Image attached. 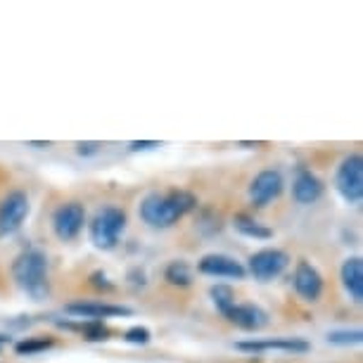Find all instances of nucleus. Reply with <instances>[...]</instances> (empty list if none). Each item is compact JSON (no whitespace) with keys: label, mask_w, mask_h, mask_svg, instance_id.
<instances>
[{"label":"nucleus","mask_w":363,"mask_h":363,"mask_svg":"<svg viewBox=\"0 0 363 363\" xmlns=\"http://www.w3.org/2000/svg\"><path fill=\"white\" fill-rule=\"evenodd\" d=\"M197 209V197L190 190L174 188L169 193H150L140 202L138 214L150 228H171L183 216Z\"/></svg>","instance_id":"obj_1"},{"label":"nucleus","mask_w":363,"mask_h":363,"mask_svg":"<svg viewBox=\"0 0 363 363\" xmlns=\"http://www.w3.org/2000/svg\"><path fill=\"white\" fill-rule=\"evenodd\" d=\"M12 278L17 287L33 301H43L50 294V276H48V257L43 250L26 247L12 262Z\"/></svg>","instance_id":"obj_2"},{"label":"nucleus","mask_w":363,"mask_h":363,"mask_svg":"<svg viewBox=\"0 0 363 363\" xmlns=\"http://www.w3.org/2000/svg\"><path fill=\"white\" fill-rule=\"evenodd\" d=\"M126 228V211L119 207H102L95 211V216L88 223V235H91V242L98 250H114L119 245L121 233Z\"/></svg>","instance_id":"obj_3"},{"label":"nucleus","mask_w":363,"mask_h":363,"mask_svg":"<svg viewBox=\"0 0 363 363\" xmlns=\"http://www.w3.org/2000/svg\"><path fill=\"white\" fill-rule=\"evenodd\" d=\"M335 188L347 204H359L363 197V157L359 152L342 160L335 174Z\"/></svg>","instance_id":"obj_4"},{"label":"nucleus","mask_w":363,"mask_h":363,"mask_svg":"<svg viewBox=\"0 0 363 363\" xmlns=\"http://www.w3.org/2000/svg\"><path fill=\"white\" fill-rule=\"evenodd\" d=\"M31 211L29 195L24 190H12L0 200V238H10L22 228Z\"/></svg>","instance_id":"obj_5"},{"label":"nucleus","mask_w":363,"mask_h":363,"mask_svg":"<svg viewBox=\"0 0 363 363\" xmlns=\"http://www.w3.org/2000/svg\"><path fill=\"white\" fill-rule=\"evenodd\" d=\"M86 223V207L81 202H65L52 214V230L62 242H72L79 238Z\"/></svg>","instance_id":"obj_6"},{"label":"nucleus","mask_w":363,"mask_h":363,"mask_svg":"<svg viewBox=\"0 0 363 363\" xmlns=\"http://www.w3.org/2000/svg\"><path fill=\"white\" fill-rule=\"evenodd\" d=\"M287 264H290L287 252L276 250V247H266V250L255 252V255L250 257V273L257 280H262V283H269V280L278 278L280 273L287 269Z\"/></svg>","instance_id":"obj_7"},{"label":"nucleus","mask_w":363,"mask_h":363,"mask_svg":"<svg viewBox=\"0 0 363 363\" xmlns=\"http://www.w3.org/2000/svg\"><path fill=\"white\" fill-rule=\"evenodd\" d=\"M235 349L245 354H264V352H285V354H306L311 345L301 337H266V340H242L235 342Z\"/></svg>","instance_id":"obj_8"},{"label":"nucleus","mask_w":363,"mask_h":363,"mask_svg":"<svg viewBox=\"0 0 363 363\" xmlns=\"http://www.w3.org/2000/svg\"><path fill=\"white\" fill-rule=\"evenodd\" d=\"M283 174H280L278 169H264L259 171L255 176V181L250 183V200L255 207H266V204H271L276 197L283 193Z\"/></svg>","instance_id":"obj_9"},{"label":"nucleus","mask_w":363,"mask_h":363,"mask_svg":"<svg viewBox=\"0 0 363 363\" xmlns=\"http://www.w3.org/2000/svg\"><path fill=\"white\" fill-rule=\"evenodd\" d=\"M292 285L304 301H318L320 294H323V276H320L316 266L309 264L306 259H301V262H297V266H294Z\"/></svg>","instance_id":"obj_10"},{"label":"nucleus","mask_w":363,"mask_h":363,"mask_svg":"<svg viewBox=\"0 0 363 363\" xmlns=\"http://www.w3.org/2000/svg\"><path fill=\"white\" fill-rule=\"evenodd\" d=\"M65 311L69 316H77L81 320H105V318H119V316H131L133 309L119 304H105V301H72L65 306Z\"/></svg>","instance_id":"obj_11"},{"label":"nucleus","mask_w":363,"mask_h":363,"mask_svg":"<svg viewBox=\"0 0 363 363\" xmlns=\"http://www.w3.org/2000/svg\"><path fill=\"white\" fill-rule=\"evenodd\" d=\"M223 318L228 323L238 325L240 330H247V333H257L264 330L269 325V313H266L259 304H233L228 311L223 313Z\"/></svg>","instance_id":"obj_12"},{"label":"nucleus","mask_w":363,"mask_h":363,"mask_svg":"<svg viewBox=\"0 0 363 363\" xmlns=\"http://www.w3.org/2000/svg\"><path fill=\"white\" fill-rule=\"evenodd\" d=\"M197 271L211 278H233V280H242L247 276V269L242 264L235 262L228 255H207L197 262Z\"/></svg>","instance_id":"obj_13"},{"label":"nucleus","mask_w":363,"mask_h":363,"mask_svg":"<svg viewBox=\"0 0 363 363\" xmlns=\"http://www.w3.org/2000/svg\"><path fill=\"white\" fill-rule=\"evenodd\" d=\"M320 195H323V183H320V178L313 174L311 169L297 167L294 181H292V200L297 204H313L316 200H320Z\"/></svg>","instance_id":"obj_14"},{"label":"nucleus","mask_w":363,"mask_h":363,"mask_svg":"<svg viewBox=\"0 0 363 363\" xmlns=\"http://www.w3.org/2000/svg\"><path fill=\"white\" fill-rule=\"evenodd\" d=\"M340 278L349 294V299L361 304L363 301V262L361 259L359 257L345 259V264H342V269H340Z\"/></svg>","instance_id":"obj_15"},{"label":"nucleus","mask_w":363,"mask_h":363,"mask_svg":"<svg viewBox=\"0 0 363 363\" xmlns=\"http://www.w3.org/2000/svg\"><path fill=\"white\" fill-rule=\"evenodd\" d=\"M233 225H235V230L240 233V235L252 238V240H271L273 238V230L269 228V225L259 223L255 216L245 214V211L235 214V218H233Z\"/></svg>","instance_id":"obj_16"},{"label":"nucleus","mask_w":363,"mask_h":363,"mask_svg":"<svg viewBox=\"0 0 363 363\" xmlns=\"http://www.w3.org/2000/svg\"><path fill=\"white\" fill-rule=\"evenodd\" d=\"M60 328H67V330H77L84 335V340L88 342H107L112 337V330L105 320H84V323H57Z\"/></svg>","instance_id":"obj_17"},{"label":"nucleus","mask_w":363,"mask_h":363,"mask_svg":"<svg viewBox=\"0 0 363 363\" xmlns=\"http://www.w3.org/2000/svg\"><path fill=\"white\" fill-rule=\"evenodd\" d=\"M164 278H167L169 285H176V287H190L193 285V269H190L188 262L183 259H176L167 266L164 271Z\"/></svg>","instance_id":"obj_18"},{"label":"nucleus","mask_w":363,"mask_h":363,"mask_svg":"<svg viewBox=\"0 0 363 363\" xmlns=\"http://www.w3.org/2000/svg\"><path fill=\"white\" fill-rule=\"evenodd\" d=\"M52 345H55V337H50V335H36V337H26L22 342H17L15 352L19 356H33V354H40V352H45V349H50Z\"/></svg>","instance_id":"obj_19"},{"label":"nucleus","mask_w":363,"mask_h":363,"mask_svg":"<svg viewBox=\"0 0 363 363\" xmlns=\"http://www.w3.org/2000/svg\"><path fill=\"white\" fill-rule=\"evenodd\" d=\"M209 297H211V301H214V306L218 309L221 316L230 309L233 304H235V292H233V287H228V285H211Z\"/></svg>","instance_id":"obj_20"},{"label":"nucleus","mask_w":363,"mask_h":363,"mask_svg":"<svg viewBox=\"0 0 363 363\" xmlns=\"http://www.w3.org/2000/svg\"><path fill=\"white\" fill-rule=\"evenodd\" d=\"M328 342L337 347H354L363 342V333L361 330H333V333H328Z\"/></svg>","instance_id":"obj_21"},{"label":"nucleus","mask_w":363,"mask_h":363,"mask_svg":"<svg viewBox=\"0 0 363 363\" xmlns=\"http://www.w3.org/2000/svg\"><path fill=\"white\" fill-rule=\"evenodd\" d=\"M124 340L128 342V345H147L150 340H152V333L147 330L145 325H133V328H128V330L124 333Z\"/></svg>","instance_id":"obj_22"},{"label":"nucleus","mask_w":363,"mask_h":363,"mask_svg":"<svg viewBox=\"0 0 363 363\" xmlns=\"http://www.w3.org/2000/svg\"><path fill=\"white\" fill-rule=\"evenodd\" d=\"M91 285L95 287V290H105V292L114 290V285L109 283V278H107V273H105V271H95V273H91Z\"/></svg>","instance_id":"obj_23"},{"label":"nucleus","mask_w":363,"mask_h":363,"mask_svg":"<svg viewBox=\"0 0 363 363\" xmlns=\"http://www.w3.org/2000/svg\"><path fill=\"white\" fill-rule=\"evenodd\" d=\"M77 152L81 157H93L100 152V143H77Z\"/></svg>","instance_id":"obj_24"},{"label":"nucleus","mask_w":363,"mask_h":363,"mask_svg":"<svg viewBox=\"0 0 363 363\" xmlns=\"http://www.w3.org/2000/svg\"><path fill=\"white\" fill-rule=\"evenodd\" d=\"M128 147H131V152H145V150L160 147V143H157V140H133Z\"/></svg>","instance_id":"obj_25"},{"label":"nucleus","mask_w":363,"mask_h":363,"mask_svg":"<svg viewBox=\"0 0 363 363\" xmlns=\"http://www.w3.org/2000/svg\"><path fill=\"white\" fill-rule=\"evenodd\" d=\"M128 278H133L131 280L133 285H145V271H140V269H133L128 273Z\"/></svg>","instance_id":"obj_26"},{"label":"nucleus","mask_w":363,"mask_h":363,"mask_svg":"<svg viewBox=\"0 0 363 363\" xmlns=\"http://www.w3.org/2000/svg\"><path fill=\"white\" fill-rule=\"evenodd\" d=\"M5 345H10V337H8V335H3V333H0V349H3Z\"/></svg>","instance_id":"obj_27"}]
</instances>
